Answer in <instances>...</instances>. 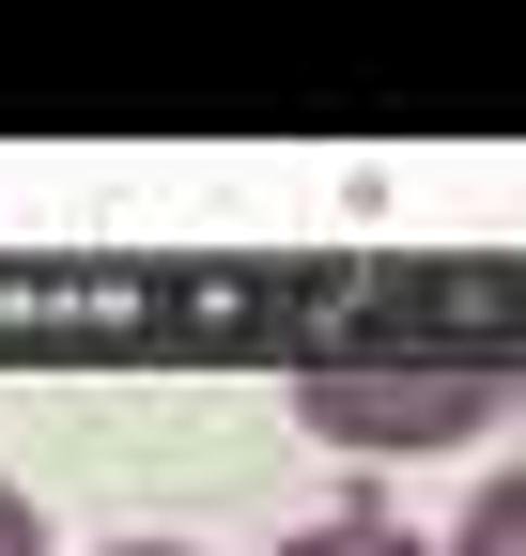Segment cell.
I'll return each instance as SVG.
<instances>
[{
    "label": "cell",
    "mask_w": 526,
    "mask_h": 556,
    "mask_svg": "<svg viewBox=\"0 0 526 556\" xmlns=\"http://www.w3.org/2000/svg\"><path fill=\"white\" fill-rule=\"evenodd\" d=\"M295 417L325 448H465V433H496L511 417V356H480V340H356V356H310L295 371Z\"/></svg>",
    "instance_id": "cell-1"
},
{
    "label": "cell",
    "mask_w": 526,
    "mask_h": 556,
    "mask_svg": "<svg viewBox=\"0 0 526 556\" xmlns=\"http://www.w3.org/2000/svg\"><path fill=\"white\" fill-rule=\"evenodd\" d=\"M279 556H434V541H418L403 510H325V526H295Z\"/></svg>",
    "instance_id": "cell-2"
},
{
    "label": "cell",
    "mask_w": 526,
    "mask_h": 556,
    "mask_svg": "<svg viewBox=\"0 0 526 556\" xmlns=\"http://www.w3.org/2000/svg\"><path fill=\"white\" fill-rule=\"evenodd\" d=\"M0 556H47V510L16 495V479H0Z\"/></svg>",
    "instance_id": "cell-3"
},
{
    "label": "cell",
    "mask_w": 526,
    "mask_h": 556,
    "mask_svg": "<svg viewBox=\"0 0 526 556\" xmlns=\"http://www.w3.org/2000/svg\"><path fill=\"white\" fill-rule=\"evenodd\" d=\"M109 556H186V541H109Z\"/></svg>",
    "instance_id": "cell-4"
}]
</instances>
